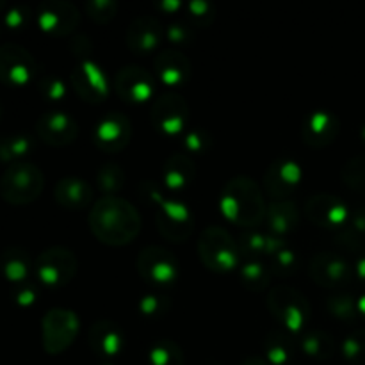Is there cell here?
<instances>
[{
  "label": "cell",
  "instance_id": "obj_1",
  "mask_svg": "<svg viewBox=\"0 0 365 365\" xmlns=\"http://www.w3.org/2000/svg\"><path fill=\"white\" fill-rule=\"evenodd\" d=\"M89 227L98 241L110 246H123L138 237L141 230V216L127 200L103 196L93 203Z\"/></svg>",
  "mask_w": 365,
  "mask_h": 365
},
{
  "label": "cell",
  "instance_id": "obj_2",
  "mask_svg": "<svg viewBox=\"0 0 365 365\" xmlns=\"http://www.w3.org/2000/svg\"><path fill=\"white\" fill-rule=\"evenodd\" d=\"M220 207L228 221L242 228H257L266 220V202L259 184L250 177H234L221 191Z\"/></svg>",
  "mask_w": 365,
  "mask_h": 365
},
{
  "label": "cell",
  "instance_id": "obj_3",
  "mask_svg": "<svg viewBox=\"0 0 365 365\" xmlns=\"http://www.w3.org/2000/svg\"><path fill=\"white\" fill-rule=\"evenodd\" d=\"M146 202L152 203L155 210V223L164 239L173 242H182L189 239L195 228V220L187 205L178 200H168L160 195L159 189L152 182H145L139 187Z\"/></svg>",
  "mask_w": 365,
  "mask_h": 365
},
{
  "label": "cell",
  "instance_id": "obj_4",
  "mask_svg": "<svg viewBox=\"0 0 365 365\" xmlns=\"http://www.w3.org/2000/svg\"><path fill=\"white\" fill-rule=\"evenodd\" d=\"M198 255L207 269L214 273L237 271L242 260L239 242L232 237L230 232L217 225L202 230L198 239Z\"/></svg>",
  "mask_w": 365,
  "mask_h": 365
},
{
  "label": "cell",
  "instance_id": "obj_5",
  "mask_svg": "<svg viewBox=\"0 0 365 365\" xmlns=\"http://www.w3.org/2000/svg\"><path fill=\"white\" fill-rule=\"evenodd\" d=\"M267 307L282 328L292 335L302 334L312 319V309L305 294L287 285H274L269 289Z\"/></svg>",
  "mask_w": 365,
  "mask_h": 365
},
{
  "label": "cell",
  "instance_id": "obj_6",
  "mask_svg": "<svg viewBox=\"0 0 365 365\" xmlns=\"http://www.w3.org/2000/svg\"><path fill=\"white\" fill-rule=\"evenodd\" d=\"M43 171L27 160L9 164L0 177V196L11 205H27L36 202L43 192Z\"/></svg>",
  "mask_w": 365,
  "mask_h": 365
},
{
  "label": "cell",
  "instance_id": "obj_7",
  "mask_svg": "<svg viewBox=\"0 0 365 365\" xmlns=\"http://www.w3.org/2000/svg\"><path fill=\"white\" fill-rule=\"evenodd\" d=\"M77 257L64 246H52L39 253L34 262V273L39 284L48 289H59L70 284L77 274Z\"/></svg>",
  "mask_w": 365,
  "mask_h": 365
},
{
  "label": "cell",
  "instance_id": "obj_8",
  "mask_svg": "<svg viewBox=\"0 0 365 365\" xmlns=\"http://www.w3.org/2000/svg\"><path fill=\"white\" fill-rule=\"evenodd\" d=\"M138 271L146 284L153 287H173L180 274L177 257L163 246L150 245L139 252Z\"/></svg>",
  "mask_w": 365,
  "mask_h": 365
},
{
  "label": "cell",
  "instance_id": "obj_9",
  "mask_svg": "<svg viewBox=\"0 0 365 365\" xmlns=\"http://www.w3.org/2000/svg\"><path fill=\"white\" fill-rule=\"evenodd\" d=\"M77 314L68 309H52L43 316L41 339L43 348L48 355H59L75 342L78 334Z\"/></svg>",
  "mask_w": 365,
  "mask_h": 365
},
{
  "label": "cell",
  "instance_id": "obj_10",
  "mask_svg": "<svg viewBox=\"0 0 365 365\" xmlns=\"http://www.w3.org/2000/svg\"><path fill=\"white\" fill-rule=\"evenodd\" d=\"M38 71L32 53L24 46L6 43L0 45V82L9 88H24L31 84Z\"/></svg>",
  "mask_w": 365,
  "mask_h": 365
},
{
  "label": "cell",
  "instance_id": "obj_11",
  "mask_svg": "<svg viewBox=\"0 0 365 365\" xmlns=\"http://www.w3.org/2000/svg\"><path fill=\"white\" fill-rule=\"evenodd\" d=\"M189 103L178 93H164L153 100L150 109V121L159 132L177 135L184 132L189 121Z\"/></svg>",
  "mask_w": 365,
  "mask_h": 365
},
{
  "label": "cell",
  "instance_id": "obj_12",
  "mask_svg": "<svg viewBox=\"0 0 365 365\" xmlns=\"http://www.w3.org/2000/svg\"><path fill=\"white\" fill-rule=\"evenodd\" d=\"M155 75L139 64H127L114 77V91L121 100L141 103L155 95Z\"/></svg>",
  "mask_w": 365,
  "mask_h": 365
},
{
  "label": "cell",
  "instance_id": "obj_13",
  "mask_svg": "<svg viewBox=\"0 0 365 365\" xmlns=\"http://www.w3.org/2000/svg\"><path fill=\"white\" fill-rule=\"evenodd\" d=\"M309 273L317 285L328 289L346 287L351 282H355V269H353L351 264L331 252L314 255V259L310 260Z\"/></svg>",
  "mask_w": 365,
  "mask_h": 365
},
{
  "label": "cell",
  "instance_id": "obj_14",
  "mask_svg": "<svg viewBox=\"0 0 365 365\" xmlns=\"http://www.w3.org/2000/svg\"><path fill=\"white\" fill-rule=\"evenodd\" d=\"M305 214L314 225L327 230L339 232L349 220V207L342 198L335 195H327V192H319L307 200L305 203Z\"/></svg>",
  "mask_w": 365,
  "mask_h": 365
},
{
  "label": "cell",
  "instance_id": "obj_15",
  "mask_svg": "<svg viewBox=\"0 0 365 365\" xmlns=\"http://www.w3.org/2000/svg\"><path fill=\"white\" fill-rule=\"evenodd\" d=\"M70 81L75 93L86 102H103L110 93L109 78H107L106 71L93 59L78 61V64L71 71Z\"/></svg>",
  "mask_w": 365,
  "mask_h": 365
},
{
  "label": "cell",
  "instance_id": "obj_16",
  "mask_svg": "<svg viewBox=\"0 0 365 365\" xmlns=\"http://www.w3.org/2000/svg\"><path fill=\"white\" fill-rule=\"evenodd\" d=\"M81 13L71 2L46 0L36 9V21L39 29L52 36H68L77 29Z\"/></svg>",
  "mask_w": 365,
  "mask_h": 365
},
{
  "label": "cell",
  "instance_id": "obj_17",
  "mask_svg": "<svg viewBox=\"0 0 365 365\" xmlns=\"http://www.w3.org/2000/svg\"><path fill=\"white\" fill-rule=\"evenodd\" d=\"M302 166L292 157H278L264 173V189L273 200H289V196L299 187Z\"/></svg>",
  "mask_w": 365,
  "mask_h": 365
},
{
  "label": "cell",
  "instance_id": "obj_18",
  "mask_svg": "<svg viewBox=\"0 0 365 365\" xmlns=\"http://www.w3.org/2000/svg\"><path fill=\"white\" fill-rule=\"evenodd\" d=\"M132 138V123L120 110L103 114L95 127V143L107 153H118L125 150Z\"/></svg>",
  "mask_w": 365,
  "mask_h": 365
},
{
  "label": "cell",
  "instance_id": "obj_19",
  "mask_svg": "<svg viewBox=\"0 0 365 365\" xmlns=\"http://www.w3.org/2000/svg\"><path fill=\"white\" fill-rule=\"evenodd\" d=\"M36 132L46 145L64 146L71 145L77 139L78 127L77 121L70 114L63 113V110H48L38 118Z\"/></svg>",
  "mask_w": 365,
  "mask_h": 365
},
{
  "label": "cell",
  "instance_id": "obj_20",
  "mask_svg": "<svg viewBox=\"0 0 365 365\" xmlns=\"http://www.w3.org/2000/svg\"><path fill=\"white\" fill-rule=\"evenodd\" d=\"M88 342L93 353L103 359H114L127 348V335L120 324L109 319L96 321L88 330Z\"/></svg>",
  "mask_w": 365,
  "mask_h": 365
},
{
  "label": "cell",
  "instance_id": "obj_21",
  "mask_svg": "<svg viewBox=\"0 0 365 365\" xmlns=\"http://www.w3.org/2000/svg\"><path fill=\"white\" fill-rule=\"evenodd\" d=\"M155 78L170 88H180L191 77V61L184 52L175 48H168L155 56L153 59Z\"/></svg>",
  "mask_w": 365,
  "mask_h": 365
},
{
  "label": "cell",
  "instance_id": "obj_22",
  "mask_svg": "<svg viewBox=\"0 0 365 365\" xmlns=\"http://www.w3.org/2000/svg\"><path fill=\"white\" fill-rule=\"evenodd\" d=\"M339 132H341V121L334 113H328V110H314L302 125L303 141L314 148L331 145Z\"/></svg>",
  "mask_w": 365,
  "mask_h": 365
},
{
  "label": "cell",
  "instance_id": "obj_23",
  "mask_svg": "<svg viewBox=\"0 0 365 365\" xmlns=\"http://www.w3.org/2000/svg\"><path fill=\"white\" fill-rule=\"evenodd\" d=\"M163 34L164 29L155 16H138L128 25L125 41L130 52L145 56L160 45Z\"/></svg>",
  "mask_w": 365,
  "mask_h": 365
},
{
  "label": "cell",
  "instance_id": "obj_24",
  "mask_svg": "<svg viewBox=\"0 0 365 365\" xmlns=\"http://www.w3.org/2000/svg\"><path fill=\"white\" fill-rule=\"evenodd\" d=\"M266 225L269 228V234L284 237V235L291 234L299 227V216L298 205L291 200H273L266 209Z\"/></svg>",
  "mask_w": 365,
  "mask_h": 365
},
{
  "label": "cell",
  "instance_id": "obj_25",
  "mask_svg": "<svg viewBox=\"0 0 365 365\" xmlns=\"http://www.w3.org/2000/svg\"><path fill=\"white\" fill-rule=\"evenodd\" d=\"M53 198L64 209L81 210L93 202V187L78 177H64L53 187Z\"/></svg>",
  "mask_w": 365,
  "mask_h": 365
},
{
  "label": "cell",
  "instance_id": "obj_26",
  "mask_svg": "<svg viewBox=\"0 0 365 365\" xmlns=\"http://www.w3.org/2000/svg\"><path fill=\"white\" fill-rule=\"evenodd\" d=\"M196 178L195 160L185 153H175L164 160L163 182L171 191L187 189Z\"/></svg>",
  "mask_w": 365,
  "mask_h": 365
},
{
  "label": "cell",
  "instance_id": "obj_27",
  "mask_svg": "<svg viewBox=\"0 0 365 365\" xmlns=\"http://www.w3.org/2000/svg\"><path fill=\"white\" fill-rule=\"evenodd\" d=\"M32 269H34V262L27 250L21 246H7L0 255V271L6 280L13 285L29 282Z\"/></svg>",
  "mask_w": 365,
  "mask_h": 365
},
{
  "label": "cell",
  "instance_id": "obj_28",
  "mask_svg": "<svg viewBox=\"0 0 365 365\" xmlns=\"http://www.w3.org/2000/svg\"><path fill=\"white\" fill-rule=\"evenodd\" d=\"M299 349V342L285 330H273L264 341V355L269 365H287Z\"/></svg>",
  "mask_w": 365,
  "mask_h": 365
},
{
  "label": "cell",
  "instance_id": "obj_29",
  "mask_svg": "<svg viewBox=\"0 0 365 365\" xmlns=\"http://www.w3.org/2000/svg\"><path fill=\"white\" fill-rule=\"evenodd\" d=\"M239 278L248 291L262 292L271 284V271L262 259H242L239 266Z\"/></svg>",
  "mask_w": 365,
  "mask_h": 365
},
{
  "label": "cell",
  "instance_id": "obj_30",
  "mask_svg": "<svg viewBox=\"0 0 365 365\" xmlns=\"http://www.w3.org/2000/svg\"><path fill=\"white\" fill-rule=\"evenodd\" d=\"M299 349L314 360H328L335 353V339L324 330H309L299 339Z\"/></svg>",
  "mask_w": 365,
  "mask_h": 365
},
{
  "label": "cell",
  "instance_id": "obj_31",
  "mask_svg": "<svg viewBox=\"0 0 365 365\" xmlns=\"http://www.w3.org/2000/svg\"><path fill=\"white\" fill-rule=\"evenodd\" d=\"M34 150V141L27 134L0 138V163H21Z\"/></svg>",
  "mask_w": 365,
  "mask_h": 365
},
{
  "label": "cell",
  "instance_id": "obj_32",
  "mask_svg": "<svg viewBox=\"0 0 365 365\" xmlns=\"http://www.w3.org/2000/svg\"><path fill=\"white\" fill-rule=\"evenodd\" d=\"M269 234L259 228H242L239 234V250L242 259H266Z\"/></svg>",
  "mask_w": 365,
  "mask_h": 365
},
{
  "label": "cell",
  "instance_id": "obj_33",
  "mask_svg": "<svg viewBox=\"0 0 365 365\" xmlns=\"http://www.w3.org/2000/svg\"><path fill=\"white\" fill-rule=\"evenodd\" d=\"M148 365H184V353L177 342L160 339L150 346Z\"/></svg>",
  "mask_w": 365,
  "mask_h": 365
},
{
  "label": "cell",
  "instance_id": "obj_34",
  "mask_svg": "<svg viewBox=\"0 0 365 365\" xmlns=\"http://www.w3.org/2000/svg\"><path fill=\"white\" fill-rule=\"evenodd\" d=\"M125 171L123 168L118 166L116 163H107L98 168L96 171V185L106 196H114L118 191H121L125 185Z\"/></svg>",
  "mask_w": 365,
  "mask_h": 365
},
{
  "label": "cell",
  "instance_id": "obj_35",
  "mask_svg": "<svg viewBox=\"0 0 365 365\" xmlns=\"http://www.w3.org/2000/svg\"><path fill=\"white\" fill-rule=\"evenodd\" d=\"M266 262L269 266L271 274H274V277H291V274L296 273L299 266L298 253L289 245L282 248L280 252L274 253V255H271Z\"/></svg>",
  "mask_w": 365,
  "mask_h": 365
},
{
  "label": "cell",
  "instance_id": "obj_36",
  "mask_svg": "<svg viewBox=\"0 0 365 365\" xmlns=\"http://www.w3.org/2000/svg\"><path fill=\"white\" fill-rule=\"evenodd\" d=\"M327 310L341 321H355L359 316V298L351 294L330 296L327 302Z\"/></svg>",
  "mask_w": 365,
  "mask_h": 365
},
{
  "label": "cell",
  "instance_id": "obj_37",
  "mask_svg": "<svg viewBox=\"0 0 365 365\" xmlns=\"http://www.w3.org/2000/svg\"><path fill=\"white\" fill-rule=\"evenodd\" d=\"M341 353L349 364H365V328L349 331L341 342Z\"/></svg>",
  "mask_w": 365,
  "mask_h": 365
},
{
  "label": "cell",
  "instance_id": "obj_38",
  "mask_svg": "<svg viewBox=\"0 0 365 365\" xmlns=\"http://www.w3.org/2000/svg\"><path fill=\"white\" fill-rule=\"evenodd\" d=\"M184 13L192 27H209L216 18V7L207 0H192L185 4Z\"/></svg>",
  "mask_w": 365,
  "mask_h": 365
},
{
  "label": "cell",
  "instance_id": "obj_39",
  "mask_svg": "<svg viewBox=\"0 0 365 365\" xmlns=\"http://www.w3.org/2000/svg\"><path fill=\"white\" fill-rule=\"evenodd\" d=\"M341 177L342 182H344L349 189L365 192V153L351 157V159L344 164V168H342Z\"/></svg>",
  "mask_w": 365,
  "mask_h": 365
},
{
  "label": "cell",
  "instance_id": "obj_40",
  "mask_svg": "<svg viewBox=\"0 0 365 365\" xmlns=\"http://www.w3.org/2000/svg\"><path fill=\"white\" fill-rule=\"evenodd\" d=\"M170 298L157 292H150L139 299V312L146 317H163L170 310Z\"/></svg>",
  "mask_w": 365,
  "mask_h": 365
},
{
  "label": "cell",
  "instance_id": "obj_41",
  "mask_svg": "<svg viewBox=\"0 0 365 365\" xmlns=\"http://www.w3.org/2000/svg\"><path fill=\"white\" fill-rule=\"evenodd\" d=\"M210 146H212V138L203 128H195V130H187L184 134L185 155H202Z\"/></svg>",
  "mask_w": 365,
  "mask_h": 365
},
{
  "label": "cell",
  "instance_id": "obj_42",
  "mask_svg": "<svg viewBox=\"0 0 365 365\" xmlns=\"http://www.w3.org/2000/svg\"><path fill=\"white\" fill-rule=\"evenodd\" d=\"M84 9L88 16L96 24H109L116 16L118 4L114 0H89Z\"/></svg>",
  "mask_w": 365,
  "mask_h": 365
},
{
  "label": "cell",
  "instance_id": "obj_43",
  "mask_svg": "<svg viewBox=\"0 0 365 365\" xmlns=\"http://www.w3.org/2000/svg\"><path fill=\"white\" fill-rule=\"evenodd\" d=\"M38 88L39 93H41L46 100H50V102H59V100H63L68 93V88L66 84H64L63 78L56 77V75H43L38 82Z\"/></svg>",
  "mask_w": 365,
  "mask_h": 365
},
{
  "label": "cell",
  "instance_id": "obj_44",
  "mask_svg": "<svg viewBox=\"0 0 365 365\" xmlns=\"http://www.w3.org/2000/svg\"><path fill=\"white\" fill-rule=\"evenodd\" d=\"M166 38L173 45H191L195 39V27L189 21H173L166 27Z\"/></svg>",
  "mask_w": 365,
  "mask_h": 365
},
{
  "label": "cell",
  "instance_id": "obj_45",
  "mask_svg": "<svg viewBox=\"0 0 365 365\" xmlns=\"http://www.w3.org/2000/svg\"><path fill=\"white\" fill-rule=\"evenodd\" d=\"M31 7L21 6L20 4V6H13L11 9L6 11V14H4V24H6V27L9 31H24L29 25V21H31Z\"/></svg>",
  "mask_w": 365,
  "mask_h": 365
},
{
  "label": "cell",
  "instance_id": "obj_46",
  "mask_svg": "<svg viewBox=\"0 0 365 365\" xmlns=\"http://www.w3.org/2000/svg\"><path fill=\"white\" fill-rule=\"evenodd\" d=\"M13 299L18 307H31L38 299V287L32 282L13 285Z\"/></svg>",
  "mask_w": 365,
  "mask_h": 365
},
{
  "label": "cell",
  "instance_id": "obj_47",
  "mask_svg": "<svg viewBox=\"0 0 365 365\" xmlns=\"http://www.w3.org/2000/svg\"><path fill=\"white\" fill-rule=\"evenodd\" d=\"M184 6L185 4H182V2H177V0H164V2H160L159 6V9L160 11H164V13H170V14H173V13H177V11H184Z\"/></svg>",
  "mask_w": 365,
  "mask_h": 365
},
{
  "label": "cell",
  "instance_id": "obj_48",
  "mask_svg": "<svg viewBox=\"0 0 365 365\" xmlns=\"http://www.w3.org/2000/svg\"><path fill=\"white\" fill-rule=\"evenodd\" d=\"M353 269H355V278H360V280L365 282V255L359 257L355 262V266H353Z\"/></svg>",
  "mask_w": 365,
  "mask_h": 365
},
{
  "label": "cell",
  "instance_id": "obj_49",
  "mask_svg": "<svg viewBox=\"0 0 365 365\" xmlns=\"http://www.w3.org/2000/svg\"><path fill=\"white\" fill-rule=\"evenodd\" d=\"M241 365H269V364H267V360L259 359V356H250V359H246Z\"/></svg>",
  "mask_w": 365,
  "mask_h": 365
},
{
  "label": "cell",
  "instance_id": "obj_50",
  "mask_svg": "<svg viewBox=\"0 0 365 365\" xmlns=\"http://www.w3.org/2000/svg\"><path fill=\"white\" fill-rule=\"evenodd\" d=\"M359 316L365 319V292L359 298Z\"/></svg>",
  "mask_w": 365,
  "mask_h": 365
},
{
  "label": "cell",
  "instance_id": "obj_51",
  "mask_svg": "<svg viewBox=\"0 0 365 365\" xmlns=\"http://www.w3.org/2000/svg\"><path fill=\"white\" fill-rule=\"evenodd\" d=\"M360 139H362V141L365 143V123L362 125V127H360Z\"/></svg>",
  "mask_w": 365,
  "mask_h": 365
},
{
  "label": "cell",
  "instance_id": "obj_52",
  "mask_svg": "<svg viewBox=\"0 0 365 365\" xmlns=\"http://www.w3.org/2000/svg\"><path fill=\"white\" fill-rule=\"evenodd\" d=\"M2 9H6V4L0 2V11H2Z\"/></svg>",
  "mask_w": 365,
  "mask_h": 365
},
{
  "label": "cell",
  "instance_id": "obj_53",
  "mask_svg": "<svg viewBox=\"0 0 365 365\" xmlns=\"http://www.w3.org/2000/svg\"><path fill=\"white\" fill-rule=\"evenodd\" d=\"M0 118H2V107H0Z\"/></svg>",
  "mask_w": 365,
  "mask_h": 365
}]
</instances>
